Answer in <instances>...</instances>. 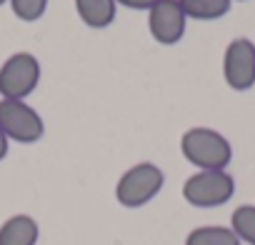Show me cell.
Listing matches in <instances>:
<instances>
[{"instance_id": "8fae6325", "label": "cell", "mask_w": 255, "mask_h": 245, "mask_svg": "<svg viewBox=\"0 0 255 245\" xmlns=\"http://www.w3.org/2000/svg\"><path fill=\"white\" fill-rule=\"evenodd\" d=\"M185 245H240L238 235L223 225H203L188 233Z\"/></svg>"}, {"instance_id": "6da1fadb", "label": "cell", "mask_w": 255, "mask_h": 245, "mask_svg": "<svg viewBox=\"0 0 255 245\" xmlns=\"http://www.w3.org/2000/svg\"><path fill=\"white\" fill-rule=\"evenodd\" d=\"M183 158L198 170H225L233 160V145L213 128H190L180 138Z\"/></svg>"}, {"instance_id": "4fadbf2b", "label": "cell", "mask_w": 255, "mask_h": 245, "mask_svg": "<svg viewBox=\"0 0 255 245\" xmlns=\"http://www.w3.org/2000/svg\"><path fill=\"white\" fill-rule=\"evenodd\" d=\"M10 5H13L15 18H20L23 23H35L43 18L48 0H10Z\"/></svg>"}, {"instance_id": "7c38bea8", "label": "cell", "mask_w": 255, "mask_h": 245, "mask_svg": "<svg viewBox=\"0 0 255 245\" xmlns=\"http://www.w3.org/2000/svg\"><path fill=\"white\" fill-rule=\"evenodd\" d=\"M230 230L238 235L240 243L255 245V205H240L233 210Z\"/></svg>"}, {"instance_id": "5b68a950", "label": "cell", "mask_w": 255, "mask_h": 245, "mask_svg": "<svg viewBox=\"0 0 255 245\" xmlns=\"http://www.w3.org/2000/svg\"><path fill=\"white\" fill-rule=\"evenodd\" d=\"M0 130L8 140L30 145L43 138L45 122L25 100H0Z\"/></svg>"}, {"instance_id": "2e32d148", "label": "cell", "mask_w": 255, "mask_h": 245, "mask_svg": "<svg viewBox=\"0 0 255 245\" xmlns=\"http://www.w3.org/2000/svg\"><path fill=\"white\" fill-rule=\"evenodd\" d=\"M3 3H8V0H0V5H3Z\"/></svg>"}, {"instance_id": "277c9868", "label": "cell", "mask_w": 255, "mask_h": 245, "mask_svg": "<svg viewBox=\"0 0 255 245\" xmlns=\"http://www.w3.org/2000/svg\"><path fill=\"white\" fill-rule=\"evenodd\" d=\"M40 83V60L33 53H13L0 65V95L3 100H25Z\"/></svg>"}, {"instance_id": "5bb4252c", "label": "cell", "mask_w": 255, "mask_h": 245, "mask_svg": "<svg viewBox=\"0 0 255 245\" xmlns=\"http://www.w3.org/2000/svg\"><path fill=\"white\" fill-rule=\"evenodd\" d=\"M115 3L123 8H130V10H150L158 0H115Z\"/></svg>"}, {"instance_id": "9c48e42d", "label": "cell", "mask_w": 255, "mask_h": 245, "mask_svg": "<svg viewBox=\"0 0 255 245\" xmlns=\"http://www.w3.org/2000/svg\"><path fill=\"white\" fill-rule=\"evenodd\" d=\"M115 0H75L80 20L93 30H103L115 20Z\"/></svg>"}, {"instance_id": "8992f818", "label": "cell", "mask_w": 255, "mask_h": 245, "mask_svg": "<svg viewBox=\"0 0 255 245\" xmlns=\"http://www.w3.org/2000/svg\"><path fill=\"white\" fill-rule=\"evenodd\" d=\"M223 78L230 90H250L255 85V43L248 38H235L228 43L223 55Z\"/></svg>"}, {"instance_id": "9a60e30c", "label": "cell", "mask_w": 255, "mask_h": 245, "mask_svg": "<svg viewBox=\"0 0 255 245\" xmlns=\"http://www.w3.org/2000/svg\"><path fill=\"white\" fill-rule=\"evenodd\" d=\"M8 155V138H5V133L0 130V160H3Z\"/></svg>"}, {"instance_id": "3957f363", "label": "cell", "mask_w": 255, "mask_h": 245, "mask_svg": "<svg viewBox=\"0 0 255 245\" xmlns=\"http://www.w3.org/2000/svg\"><path fill=\"white\" fill-rule=\"evenodd\" d=\"M235 195V180L228 170H198L183 185V198L193 208H220Z\"/></svg>"}, {"instance_id": "30bf717a", "label": "cell", "mask_w": 255, "mask_h": 245, "mask_svg": "<svg viewBox=\"0 0 255 245\" xmlns=\"http://www.w3.org/2000/svg\"><path fill=\"white\" fill-rule=\"evenodd\" d=\"M233 0H180V8L193 20H218L230 13Z\"/></svg>"}, {"instance_id": "7a4b0ae2", "label": "cell", "mask_w": 255, "mask_h": 245, "mask_svg": "<svg viewBox=\"0 0 255 245\" xmlns=\"http://www.w3.org/2000/svg\"><path fill=\"white\" fill-rule=\"evenodd\" d=\"M163 185L165 175L155 163H138L120 175L115 185V200L123 208H143L163 190Z\"/></svg>"}, {"instance_id": "52a82bcc", "label": "cell", "mask_w": 255, "mask_h": 245, "mask_svg": "<svg viewBox=\"0 0 255 245\" xmlns=\"http://www.w3.org/2000/svg\"><path fill=\"white\" fill-rule=\"evenodd\" d=\"M188 15L180 8V0H158L148 10V28L150 35L160 45H175L185 35Z\"/></svg>"}, {"instance_id": "ba28073f", "label": "cell", "mask_w": 255, "mask_h": 245, "mask_svg": "<svg viewBox=\"0 0 255 245\" xmlns=\"http://www.w3.org/2000/svg\"><path fill=\"white\" fill-rule=\"evenodd\" d=\"M40 228L30 215H13L0 225V245H35Z\"/></svg>"}]
</instances>
